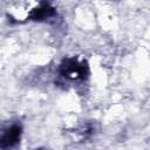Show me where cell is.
Listing matches in <instances>:
<instances>
[{
	"mask_svg": "<svg viewBox=\"0 0 150 150\" xmlns=\"http://www.w3.org/2000/svg\"><path fill=\"white\" fill-rule=\"evenodd\" d=\"M60 74L70 81H82L89 74L88 64L79 57H67L60 64Z\"/></svg>",
	"mask_w": 150,
	"mask_h": 150,
	"instance_id": "6da1fadb",
	"label": "cell"
},
{
	"mask_svg": "<svg viewBox=\"0 0 150 150\" xmlns=\"http://www.w3.org/2000/svg\"><path fill=\"white\" fill-rule=\"evenodd\" d=\"M38 150H45V149H38Z\"/></svg>",
	"mask_w": 150,
	"mask_h": 150,
	"instance_id": "277c9868",
	"label": "cell"
},
{
	"mask_svg": "<svg viewBox=\"0 0 150 150\" xmlns=\"http://www.w3.org/2000/svg\"><path fill=\"white\" fill-rule=\"evenodd\" d=\"M21 132H22V127L19 123H13L12 125H9L1 136V141H0V146L2 150H11L14 146H16L20 142V137H21Z\"/></svg>",
	"mask_w": 150,
	"mask_h": 150,
	"instance_id": "7a4b0ae2",
	"label": "cell"
},
{
	"mask_svg": "<svg viewBox=\"0 0 150 150\" xmlns=\"http://www.w3.org/2000/svg\"><path fill=\"white\" fill-rule=\"evenodd\" d=\"M54 14H55V9L49 4L41 2L38 7H35L34 9L30 11L28 18L34 21H42V20H46V19L53 16Z\"/></svg>",
	"mask_w": 150,
	"mask_h": 150,
	"instance_id": "3957f363",
	"label": "cell"
}]
</instances>
